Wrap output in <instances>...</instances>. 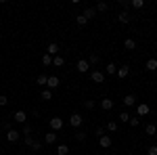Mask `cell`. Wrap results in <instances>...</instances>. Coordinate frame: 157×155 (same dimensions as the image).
Instances as JSON below:
<instances>
[{"label": "cell", "instance_id": "obj_30", "mask_svg": "<svg viewBox=\"0 0 157 155\" xmlns=\"http://www.w3.org/2000/svg\"><path fill=\"white\" fill-rule=\"evenodd\" d=\"M75 141H78V143H82V141H86V132L78 130V132H75Z\"/></svg>", "mask_w": 157, "mask_h": 155}, {"label": "cell", "instance_id": "obj_10", "mask_svg": "<svg viewBox=\"0 0 157 155\" xmlns=\"http://www.w3.org/2000/svg\"><path fill=\"white\" fill-rule=\"evenodd\" d=\"M117 21L126 25V23H130V21H132V17H130V13H128V11H121L120 15H117Z\"/></svg>", "mask_w": 157, "mask_h": 155}, {"label": "cell", "instance_id": "obj_5", "mask_svg": "<svg viewBox=\"0 0 157 155\" xmlns=\"http://www.w3.org/2000/svg\"><path fill=\"white\" fill-rule=\"evenodd\" d=\"M13 119H15L17 124H25V122H27V113L19 109V111H15V113H13Z\"/></svg>", "mask_w": 157, "mask_h": 155}, {"label": "cell", "instance_id": "obj_9", "mask_svg": "<svg viewBox=\"0 0 157 155\" xmlns=\"http://www.w3.org/2000/svg\"><path fill=\"white\" fill-rule=\"evenodd\" d=\"M61 84V80L57 78V76H48V82H46V86H48V90H55L57 86Z\"/></svg>", "mask_w": 157, "mask_h": 155}, {"label": "cell", "instance_id": "obj_27", "mask_svg": "<svg viewBox=\"0 0 157 155\" xmlns=\"http://www.w3.org/2000/svg\"><path fill=\"white\" fill-rule=\"evenodd\" d=\"M130 6H132V9H143V6H145V0H132Z\"/></svg>", "mask_w": 157, "mask_h": 155}, {"label": "cell", "instance_id": "obj_18", "mask_svg": "<svg viewBox=\"0 0 157 155\" xmlns=\"http://www.w3.org/2000/svg\"><path fill=\"white\" fill-rule=\"evenodd\" d=\"M145 67L149 69V72H155V69H157V59H155V57H151V59L145 63Z\"/></svg>", "mask_w": 157, "mask_h": 155}, {"label": "cell", "instance_id": "obj_24", "mask_svg": "<svg viewBox=\"0 0 157 155\" xmlns=\"http://www.w3.org/2000/svg\"><path fill=\"white\" fill-rule=\"evenodd\" d=\"M94 9H97V13H105V11L109 9V4H107V2H98Z\"/></svg>", "mask_w": 157, "mask_h": 155}, {"label": "cell", "instance_id": "obj_42", "mask_svg": "<svg viewBox=\"0 0 157 155\" xmlns=\"http://www.w3.org/2000/svg\"><path fill=\"white\" fill-rule=\"evenodd\" d=\"M155 128H157V122H155Z\"/></svg>", "mask_w": 157, "mask_h": 155}, {"label": "cell", "instance_id": "obj_8", "mask_svg": "<svg viewBox=\"0 0 157 155\" xmlns=\"http://www.w3.org/2000/svg\"><path fill=\"white\" fill-rule=\"evenodd\" d=\"M111 143H113V141H111V136H109V134H103V136H98V145H101L103 149H109V147H111Z\"/></svg>", "mask_w": 157, "mask_h": 155}, {"label": "cell", "instance_id": "obj_38", "mask_svg": "<svg viewBox=\"0 0 157 155\" xmlns=\"http://www.w3.org/2000/svg\"><path fill=\"white\" fill-rule=\"evenodd\" d=\"M147 155H157V147L155 145H151V147L147 149Z\"/></svg>", "mask_w": 157, "mask_h": 155}, {"label": "cell", "instance_id": "obj_22", "mask_svg": "<svg viewBox=\"0 0 157 155\" xmlns=\"http://www.w3.org/2000/svg\"><path fill=\"white\" fill-rule=\"evenodd\" d=\"M57 155H69V147L67 145H59L57 147Z\"/></svg>", "mask_w": 157, "mask_h": 155}, {"label": "cell", "instance_id": "obj_13", "mask_svg": "<svg viewBox=\"0 0 157 155\" xmlns=\"http://www.w3.org/2000/svg\"><path fill=\"white\" fill-rule=\"evenodd\" d=\"M19 136H21V132H17V130H9L6 132V141H9V143H17Z\"/></svg>", "mask_w": 157, "mask_h": 155}, {"label": "cell", "instance_id": "obj_39", "mask_svg": "<svg viewBox=\"0 0 157 155\" xmlns=\"http://www.w3.org/2000/svg\"><path fill=\"white\" fill-rule=\"evenodd\" d=\"M2 130H6V132L13 130V128H11V122H2Z\"/></svg>", "mask_w": 157, "mask_h": 155}, {"label": "cell", "instance_id": "obj_7", "mask_svg": "<svg viewBox=\"0 0 157 155\" xmlns=\"http://www.w3.org/2000/svg\"><path fill=\"white\" fill-rule=\"evenodd\" d=\"M120 80H126L128 76H130V67L128 65H121V67H117V73H115Z\"/></svg>", "mask_w": 157, "mask_h": 155}, {"label": "cell", "instance_id": "obj_11", "mask_svg": "<svg viewBox=\"0 0 157 155\" xmlns=\"http://www.w3.org/2000/svg\"><path fill=\"white\" fill-rule=\"evenodd\" d=\"M46 55H50V57H57V55H59V44H57V42H50L48 48H46Z\"/></svg>", "mask_w": 157, "mask_h": 155}, {"label": "cell", "instance_id": "obj_33", "mask_svg": "<svg viewBox=\"0 0 157 155\" xmlns=\"http://www.w3.org/2000/svg\"><path fill=\"white\" fill-rule=\"evenodd\" d=\"M23 143L27 145V147H32V143H34V136H32V134H25V136H23Z\"/></svg>", "mask_w": 157, "mask_h": 155}, {"label": "cell", "instance_id": "obj_17", "mask_svg": "<svg viewBox=\"0 0 157 155\" xmlns=\"http://www.w3.org/2000/svg\"><path fill=\"white\" fill-rule=\"evenodd\" d=\"M44 143H48V145L57 143V132H52V130H50L48 134H44Z\"/></svg>", "mask_w": 157, "mask_h": 155}, {"label": "cell", "instance_id": "obj_34", "mask_svg": "<svg viewBox=\"0 0 157 155\" xmlns=\"http://www.w3.org/2000/svg\"><path fill=\"white\" fill-rule=\"evenodd\" d=\"M120 122H130V113H128V111H121L120 113Z\"/></svg>", "mask_w": 157, "mask_h": 155}, {"label": "cell", "instance_id": "obj_4", "mask_svg": "<svg viewBox=\"0 0 157 155\" xmlns=\"http://www.w3.org/2000/svg\"><path fill=\"white\" fill-rule=\"evenodd\" d=\"M149 111H151V107H149L147 103H138V105H136V113H138V118L149 115Z\"/></svg>", "mask_w": 157, "mask_h": 155}, {"label": "cell", "instance_id": "obj_43", "mask_svg": "<svg viewBox=\"0 0 157 155\" xmlns=\"http://www.w3.org/2000/svg\"><path fill=\"white\" fill-rule=\"evenodd\" d=\"M0 61H2V57H0Z\"/></svg>", "mask_w": 157, "mask_h": 155}, {"label": "cell", "instance_id": "obj_44", "mask_svg": "<svg viewBox=\"0 0 157 155\" xmlns=\"http://www.w3.org/2000/svg\"><path fill=\"white\" fill-rule=\"evenodd\" d=\"M155 138H157V134H155Z\"/></svg>", "mask_w": 157, "mask_h": 155}, {"label": "cell", "instance_id": "obj_28", "mask_svg": "<svg viewBox=\"0 0 157 155\" xmlns=\"http://www.w3.org/2000/svg\"><path fill=\"white\" fill-rule=\"evenodd\" d=\"M42 65H44V67L52 65V57H50V55H44V57H42Z\"/></svg>", "mask_w": 157, "mask_h": 155}, {"label": "cell", "instance_id": "obj_21", "mask_svg": "<svg viewBox=\"0 0 157 155\" xmlns=\"http://www.w3.org/2000/svg\"><path fill=\"white\" fill-rule=\"evenodd\" d=\"M46 82H48V76H44V73H40L36 78V84L38 86H46Z\"/></svg>", "mask_w": 157, "mask_h": 155}, {"label": "cell", "instance_id": "obj_32", "mask_svg": "<svg viewBox=\"0 0 157 155\" xmlns=\"http://www.w3.org/2000/svg\"><path fill=\"white\" fill-rule=\"evenodd\" d=\"M107 130L109 132H115V130H117V122H113V119H111V122L107 124Z\"/></svg>", "mask_w": 157, "mask_h": 155}, {"label": "cell", "instance_id": "obj_35", "mask_svg": "<svg viewBox=\"0 0 157 155\" xmlns=\"http://www.w3.org/2000/svg\"><path fill=\"white\" fill-rule=\"evenodd\" d=\"M84 107H86V109H94V107H97V103L88 99V101H84Z\"/></svg>", "mask_w": 157, "mask_h": 155}, {"label": "cell", "instance_id": "obj_37", "mask_svg": "<svg viewBox=\"0 0 157 155\" xmlns=\"http://www.w3.org/2000/svg\"><path fill=\"white\" fill-rule=\"evenodd\" d=\"M32 149H34V151H40V149H42V143L34 138V143H32Z\"/></svg>", "mask_w": 157, "mask_h": 155}, {"label": "cell", "instance_id": "obj_36", "mask_svg": "<svg viewBox=\"0 0 157 155\" xmlns=\"http://www.w3.org/2000/svg\"><path fill=\"white\" fill-rule=\"evenodd\" d=\"M21 134H23V136H25V134H32V126H29L27 122L23 124V132H21Z\"/></svg>", "mask_w": 157, "mask_h": 155}, {"label": "cell", "instance_id": "obj_19", "mask_svg": "<svg viewBox=\"0 0 157 155\" xmlns=\"http://www.w3.org/2000/svg\"><path fill=\"white\" fill-rule=\"evenodd\" d=\"M124 46H126V50H134V48H136V40H134V38H126Z\"/></svg>", "mask_w": 157, "mask_h": 155}, {"label": "cell", "instance_id": "obj_26", "mask_svg": "<svg viewBox=\"0 0 157 155\" xmlns=\"http://www.w3.org/2000/svg\"><path fill=\"white\" fill-rule=\"evenodd\" d=\"M128 124H130L132 128H136V126L140 124V118H138V115H130V122H128Z\"/></svg>", "mask_w": 157, "mask_h": 155}, {"label": "cell", "instance_id": "obj_6", "mask_svg": "<svg viewBox=\"0 0 157 155\" xmlns=\"http://www.w3.org/2000/svg\"><path fill=\"white\" fill-rule=\"evenodd\" d=\"M61 128H63V119H61V118H50V130L59 132Z\"/></svg>", "mask_w": 157, "mask_h": 155}, {"label": "cell", "instance_id": "obj_14", "mask_svg": "<svg viewBox=\"0 0 157 155\" xmlns=\"http://www.w3.org/2000/svg\"><path fill=\"white\" fill-rule=\"evenodd\" d=\"M113 105H115V103H113L111 99H101V109H103V111H111Z\"/></svg>", "mask_w": 157, "mask_h": 155}, {"label": "cell", "instance_id": "obj_23", "mask_svg": "<svg viewBox=\"0 0 157 155\" xmlns=\"http://www.w3.org/2000/svg\"><path fill=\"white\" fill-rule=\"evenodd\" d=\"M63 63H65V59H63L61 55H57V57H52V65H55V67H61Z\"/></svg>", "mask_w": 157, "mask_h": 155}, {"label": "cell", "instance_id": "obj_45", "mask_svg": "<svg viewBox=\"0 0 157 155\" xmlns=\"http://www.w3.org/2000/svg\"><path fill=\"white\" fill-rule=\"evenodd\" d=\"M23 155H27V153H23Z\"/></svg>", "mask_w": 157, "mask_h": 155}, {"label": "cell", "instance_id": "obj_12", "mask_svg": "<svg viewBox=\"0 0 157 155\" xmlns=\"http://www.w3.org/2000/svg\"><path fill=\"white\" fill-rule=\"evenodd\" d=\"M121 103H124L126 107H134V105H136V96L134 95H126L124 99H121Z\"/></svg>", "mask_w": 157, "mask_h": 155}, {"label": "cell", "instance_id": "obj_2", "mask_svg": "<svg viewBox=\"0 0 157 155\" xmlns=\"http://www.w3.org/2000/svg\"><path fill=\"white\" fill-rule=\"evenodd\" d=\"M75 69H78L80 73H86V72H90V63H88L86 59H80L78 63H75Z\"/></svg>", "mask_w": 157, "mask_h": 155}, {"label": "cell", "instance_id": "obj_40", "mask_svg": "<svg viewBox=\"0 0 157 155\" xmlns=\"http://www.w3.org/2000/svg\"><path fill=\"white\" fill-rule=\"evenodd\" d=\"M6 103H9V99H6V96H4V95H0V107H4Z\"/></svg>", "mask_w": 157, "mask_h": 155}, {"label": "cell", "instance_id": "obj_25", "mask_svg": "<svg viewBox=\"0 0 157 155\" xmlns=\"http://www.w3.org/2000/svg\"><path fill=\"white\" fill-rule=\"evenodd\" d=\"M98 61H101V59H98L97 52H92V55L88 57V63H90V65H98Z\"/></svg>", "mask_w": 157, "mask_h": 155}, {"label": "cell", "instance_id": "obj_20", "mask_svg": "<svg viewBox=\"0 0 157 155\" xmlns=\"http://www.w3.org/2000/svg\"><path fill=\"white\" fill-rule=\"evenodd\" d=\"M145 132L149 134V136H155V134H157V128H155V124H147V126H145Z\"/></svg>", "mask_w": 157, "mask_h": 155}, {"label": "cell", "instance_id": "obj_29", "mask_svg": "<svg viewBox=\"0 0 157 155\" xmlns=\"http://www.w3.org/2000/svg\"><path fill=\"white\" fill-rule=\"evenodd\" d=\"M42 99H44V101H52V90H48V88L42 90Z\"/></svg>", "mask_w": 157, "mask_h": 155}, {"label": "cell", "instance_id": "obj_16", "mask_svg": "<svg viewBox=\"0 0 157 155\" xmlns=\"http://www.w3.org/2000/svg\"><path fill=\"white\" fill-rule=\"evenodd\" d=\"M115 76V73H117V65H115V63H107V65H105V76Z\"/></svg>", "mask_w": 157, "mask_h": 155}, {"label": "cell", "instance_id": "obj_15", "mask_svg": "<svg viewBox=\"0 0 157 155\" xmlns=\"http://www.w3.org/2000/svg\"><path fill=\"white\" fill-rule=\"evenodd\" d=\"M82 15H84L86 19L90 21V19H94V17H97V9H94V6H88V9H84V13H82Z\"/></svg>", "mask_w": 157, "mask_h": 155}, {"label": "cell", "instance_id": "obj_3", "mask_svg": "<svg viewBox=\"0 0 157 155\" xmlns=\"http://www.w3.org/2000/svg\"><path fill=\"white\" fill-rule=\"evenodd\" d=\"M82 122H84V118H82L80 113H71V115H69V124H71L73 128H80Z\"/></svg>", "mask_w": 157, "mask_h": 155}, {"label": "cell", "instance_id": "obj_1", "mask_svg": "<svg viewBox=\"0 0 157 155\" xmlns=\"http://www.w3.org/2000/svg\"><path fill=\"white\" fill-rule=\"evenodd\" d=\"M90 80L94 84H103L105 82V72H103V69H92V72H90Z\"/></svg>", "mask_w": 157, "mask_h": 155}, {"label": "cell", "instance_id": "obj_41", "mask_svg": "<svg viewBox=\"0 0 157 155\" xmlns=\"http://www.w3.org/2000/svg\"><path fill=\"white\" fill-rule=\"evenodd\" d=\"M120 4H121V6H124V9H126V11L130 9V2H128V0H120Z\"/></svg>", "mask_w": 157, "mask_h": 155}, {"label": "cell", "instance_id": "obj_31", "mask_svg": "<svg viewBox=\"0 0 157 155\" xmlns=\"http://www.w3.org/2000/svg\"><path fill=\"white\" fill-rule=\"evenodd\" d=\"M75 23H78V25H86V23H88V19H86L84 15H78V17H75Z\"/></svg>", "mask_w": 157, "mask_h": 155}]
</instances>
